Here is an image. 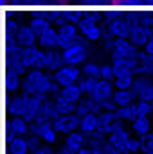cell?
I'll use <instances>...</instances> for the list:
<instances>
[{"instance_id": "obj_1", "label": "cell", "mask_w": 153, "mask_h": 154, "mask_svg": "<svg viewBox=\"0 0 153 154\" xmlns=\"http://www.w3.org/2000/svg\"><path fill=\"white\" fill-rule=\"evenodd\" d=\"M60 90L61 86L47 70H29L22 77V93L25 95H56Z\"/></svg>"}, {"instance_id": "obj_2", "label": "cell", "mask_w": 153, "mask_h": 154, "mask_svg": "<svg viewBox=\"0 0 153 154\" xmlns=\"http://www.w3.org/2000/svg\"><path fill=\"white\" fill-rule=\"evenodd\" d=\"M88 52H90V43L83 38V36H79L74 43H70L69 47H65L61 50V56H63L65 65L83 66L88 61Z\"/></svg>"}, {"instance_id": "obj_3", "label": "cell", "mask_w": 153, "mask_h": 154, "mask_svg": "<svg viewBox=\"0 0 153 154\" xmlns=\"http://www.w3.org/2000/svg\"><path fill=\"white\" fill-rule=\"evenodd\" d=\"M7 74H15V75L24 77L29 72V66L25 63V47L15 43V41H7Z\"/></svg>"}, {"instance_id": "obj_4", "label": "cell", "mask_w": 153, "mask_h": 154, "mask_svg": "<svg viewBox=\"0 0 153 154\" xmlns=\"http://www.w3.org/2000/svg\"><path fill=\"white\" fill-rule=\"evenodd\" d=\"M9 41H15L22 47H33V45H38V34L36 31L33 29V25L27 22V23H20V22H11L9 27Z\"/></svg>"}, {"instance_id": "obj_5", "label": "cell", "mask_w": 153, "mask_h": 154, "mask_svg": "<svg viewBox=\"0 0 153 154\" xmlns=\"http://www.w3.org/2000/svg\"><path fill=\"white\" fill-rule=\"evenodd\" d=\"M29 134H36V136L41 138L43 143L54 145V143L58 142V134H60V133L56 131V127H54V124H52L50 120L38 118V120L31 122V131H29Z\"/></svg>"}, {"instance_id": "obj_6", "label": "cell", "mask_w": 153, "mask_h": 154, "mask_svg": "<svg viewBox=\"0 0 153 154\" xmlns=\"http://www.w3.org/2000/svg\"><path fill=\"white\" fill-rule=\"evenodd\" d=\"M79 36H81V32H79L77 23L67 20L65 23L58 25V48L63 50L65 47H69L70 43H74Z\"/></svg>"}, {"instance_id": "obj_7", "label": "cell", "mask_w": 153, "mask_h": 154, "mask_svg": "<svg viewBox=\"0 0 153 154\" xmlns=\"http://www.w3.org/2000/svg\"><path fill=\"white\" fill-rule=\"evenodd\" d=\"M54 81L63 88V86H69V84H76L81 81L83 72H81V66H70V65H63L58 72L52 74Z\"/></svg>"}, {"instance_id": "obj_8", "label": "cell", "mask_w": 153, "mask_h": 154, "mask_svg": "<svg viewBox=\"0 0 153 154\" xmlns=\"http://www.w3.org/2000/svg\"><path fill=\"white\" fill-rule=\"evenodd\" d=\"M25 63L29 66V70H45V54L47 50L40 45L33 47H25Z\"/></svg>"}, {"instance_id": "obj_9", "label": "cell", "mask_w": 153, "mask_h": 154, "mask_svg": "<svg viewBox=\"0 0 153 154\" xmlns=\"http://www.w3.org/2000/svg\"><path fill=\"white\" fill-rule=\"evenodd\" d=\"M36 34H38V45L43 47L45 50H49V48H58V25H54L52 20H50L41 31H38Z\"/></svg>"}, {"instance_id": "obj_10", "label": "cell", "mask_w": 153, "mask_h": 154, "mask_svg": "<svg viewBox=\"0 0 153 154\" xmlns=\"http://www.w3.org/2000/svg\"><path fill=\"white\" fill-rule=\"evenodd\" d=\"M31 131V122L25 116L7 115V133L9 136H27Z\"/></svg>"}, {"instance_id": "obj_11", "label": "cell", "mask_w": 153, "mask_h": 154, "mask_svg": "<svg viewBox=\"0 0 153 154\" xmlns=\"http://www.w3.org/2000/svg\"><path fill=\"white\" fill-rule=\"evenodd\" d=\"M79 120H81V116L77 113H67V115H60L52 124L60 134H69V133L79 129Z\"/></svg>"}, {"instance_id": "obj_12", "label": "cell", "mask_w": 153, "mask_h": 154, "mask_svg": "<svg viewBox=\"0 0 153 154\" xmlns=\"http://www.w3.org/2000/svg\"><path fill=\"white\" fill-rule=\"evenodd\" d=\"M119 129H124V122L119 120L115 111H103L99 113V131L105 134H112Z\"/></svg>"}, {"instance_id": "obj_13", "label": "cell", "mask_w": 153, "mask_h": 154, "mask_svg": "<svg viewBox=\"0 0 153 154\" xmlns=\"http://www.w3.org/2000/svg\"><path fill=\"white\" fill-rule=\"evenodd\" d=\"M132 90L137 95V100H151L153 99V79L146 75H137Z\"/></svg>"}, {"instance_id": "obj_14", "label": "cell", "mask_w": 153, "mask_h": 154, "mask_svg": "<svg viewBox=\"0 0 153 154\" xmlns=\"http://www.w3.org/2000/svg\"><path fill=\"white\" fill-rule=\"evenodd\" d=\"M13 7H60L70 0H4Z\"/></svg>"}, {"instance_id": "obj_15", "label": "cell", "mask_w": 153, "mask_h": 154, "mask_svg": "<svg viewBox=\"0 0 153 154\" xmlns=\"http://www.w3.org/2000/svg\"><path fill=\"white\" fill-rule=\"evenodd\" d=\"M112 52V56H121V57H133V56H137L141 50H139V47L132 41L130 38H121L115 41L114 48L110 50Z\"/></svg>"}, {"instance_id": "obj_16", "label": "cell", "mask_w": 153, "mask_h": 154, "mask_svg": "<svg viewBox=\"0 0 153 154\" xmlns=\"http://www.w3.org/2000/svg\"><path fill=\"white\" fill-rule=\"evenodd\" d=\"M112 65H114L115 72H128V74H135V75H137V68H139V54L133 56V57L112 56Z\"/></svg>"}, {"instance_id": "obj_17", "label": "cell", "mask_w": 153, "mask_h": 154, "mask_svg": "<svg viewBox=\"0 0 153 154\" xmlns=\"http://www.w3.org/2000/svg\"><path fill=\"white\" fill-rule=\"evenodd\" d=\"M88 113H103V102L94 99V97H88L85 95L79 102H77V115H88Z\"/></svg>"}, {"instance_id": "obj_18", "label": "cell", "mask_w": 153, "mask_h": 154, "mask_svg": "<svg viewBox=\"0 0 153 154\" xmlns=\"http://www.w3.org/2000/svg\"><path fill=\"white\" fill-rule=\"evenodd\" d=\"M130 131H132L135 136L142 138V136L150 134L153 131V122L150 120V116H137L135 120L130 122Z\"/></svg>"}, {"instance_id": "obj_19", "label": "cell", "mask_w": 153, "mask_h": 154, "mask_svg": "<svg viewBox=\"0 0 153 154\" xmlns=\"http://www.w3.org/2000/svg\"><path fill=\"white\" fill-rule=\"evenodd\" d=\"M63 65H65V61H63L61 50H60V48H49L47 54H45V70L50 72V74H54V72H58Z\"/></svg>"}, {"instance_id": "obj_20", "label": "cell", "mask_w": 153, "mask_h": 154, "mask_svg": "<svg viewBox=\"0 0 153 154\" xmlns=\"http://www.w3.org/2000/svg\"><path fill=\"white\" fill-rule=\"evenodd\" d=\"M86 145V134L83 131H72L69 134H65V140H63V147H67L69 151H74L77 152L79 149H83Z\"/></svg>"}, {"instance_id": "obj_21", "label": "cell", "mask_w": 153, "mask_h": 154, "mask_svg": "<svg viewBox=\"0 0 153 154\" xmlns=\"http://www.w3.org/2000/svg\"><path fill=\"white\" fill-rule=\"evenodd\" d=\"M27 136H7V154H29Z\"/></svg>"}, {"instance_id": "obj_22", "label": "cell", "mask_w": 153, "mask_h": 154, "mask_svg": "<svg viewBox=\"0 0 153 154\" xmlns=\"http://www.w3.org/2000/svg\"><path fill=\"white\" fill-rule=\"evenodd\" d=\"M115 7L122 11H153V0H117Z\"/></svg>"}, {"instance_id": "obj_23", "label": "cell", "mask_w": 153, "mask_h": 154, "mask_svg": "<svg viewBox=\"0 0 153 154\" xmlns=\"http://www.w3.org/2000/svg\"><path fill=\"white\" fill-rule=\"evenodd\" d=\"M132 136H133V133L124 127V129H119V131H115L112 134H108V142L114 145L115 149H124L126 151V145H128Z\"/></svg>"}, {"instance_id": "obj_24", "label": "cell", "mask_w": 153, "mask_h": 154, "mask_svg": "<svg viewBox=\"0 0 153 154\" xmlns=\"http://www.w3.org/2000/svg\"><path fill=\"white\" fill-rule=\"evenodd\" d=\"M137 75L153 77V56L148 54L144 48L139 52V68H137Z\"/></svg>"}, {"instance_id": "obj_25", "label": "cell", "mask_w": 153, "mask_h": 154, "mask_svg": "<svg viewBox=\"0 0 153 154\" xmlns=\"http://www.w3.org/2000/svg\"><path fill=\"white\" fill-rule=\"evenodd\" d=\"M79 131H83L85 134H90V133H94V131H99V115H97V113L81 115Z\"/></svg>"}, {"instance_id": "obj_26", "label": "cell", "mask_w": 153, "mask_h": 154, "mask_svg": "<svg viewBox=\"0 0 153 154\" xmlns=\"http://www.w3.org/2000/svg\"><path fill=\"white\" fill-rule=\"evenodd\" d=\"M117 0H72V5H81L85 9H110L115 7Z\"/></svg>"}, {"instance_id": "obj_27", "label": "cell", "mask_w": 153, "mask_h": 154, "mask_svg": "<svg viewBox=\"0 0 153 154\" xmlns=\"http://www.w3.org/2000/svg\"><path fill=\"white\" fill-rule=\"evenodd\" d=\"M114 102L117 104V108H121V106H130V104H133L135 100H137V95H135V91L130 88V90H115L114 93Z\"/></svg>"}, {"instance_id": "obj_28", "label": "cell", "mask_w": 153, "mask_h": 154, "mask_svg": "<svg viewBox=\"0 0 153 154\" xmlns=\"http://www.w3.org/2000/svg\"><path fill=\"white\" fill-rule=\"evenodd\" d=\"M52 97H54V102H56V108H58L60 115L77 113V104H76V102H72V100H69V99H65L60 91H58L56 95H52Z\"/></svg>"}, {"instance_id": "obj_29", "label": "cell", "mask_w": 153, "mask_h": 154, "mask_svg": "<svg viewBox=\"0 0 153 154\" xmlns=\"http://www.w3.org/2000/svg\"><path fill=\"white\" fill-rule=\"evenodd\" d=\"M135 74H128V72H115L114 77V86L115 90H130L135 82Z\"/></svg>"}, {"instance_id": "obj_30", "label": "cell", "mask_w": 153, "mask_h": 154, "mask_svg": "<svg viewBox=\"0 0 153 154\" xmlns=\"http://www.w3.org/2000/svg\"><path fill=\"white\" fill-rule=\"evenodd\" d=\"M60 93H61L65 99H69V100H72V102H76V104L85 97V91L81 90L79 82H76V84H69V86H63V88L60 90Z\"/></svg>"}, {"instance_id": "obj_31", "label": "cell", "mask_w": 153, "mask_h": 154, "mask_svg": "<svg viewBox=\"0 0 153 154\" xmlns=\"http://www.w3.org/2000/svg\"><path fill=\"white\" fill-rule=\"evenodd\" d=\"M108 142V134L101 133V131H94L90 134H86V145L90 149H103Z\"/></svg>"}, {"instance_id": "obj_32", "label": "cell", "mask_w": 153, "mask_h": 154, "mask_svg": "<svg viewBox=\"0 0 153 154\" xmlns=\"http://www.w3.org/2000/svg\"><path fill=\"white\" fill-rule=\"evenodd\" d=\"M115 115H117L119 120H122V122H132V120H135V118H137L135 102L130 104V106H121V108H117V109H115Z\"/></svg>"}, {"instance_id": "obj_33", "label": "cell", "mask_w": 153, "mask_h": 154, "mask_svg": "<svg viewBox=\"0 0 153 154\" xmlns=\"http://www.w3.org/2000/svg\"><path fill=\"white\" fill-rule=\"evenodd\" d=\"M83 77H94V79H101V65L96 61H86L81 66Z\"/></svg>"}, {"instance_id": "obj_34", "label": "cell", "mask_w": 153, "mask_h": 154, "mask_svg": "<svg viewBox=\"0 0 153 154\" xmlns=\"http://www.w3.org/2000/svg\"><path fill=\"white\" fill-rule=\"evenodd\" d=\"M135 109H137V116H150L153 113L150 100H135Z\"/></svg>"}, {"instance_id": "obj_35", "label": "cell", "mask_w": 153, "mask_h": 154, "mask_svg": "<svg viewBox=\"0 0 153 154\" xmlns=\"http://www.w3.org/2000/svg\"><path fill=\"white\" fill-rule=\"evenodd\" d=\"M141 154H153V131L141 138Z\"/></svg>"}, {"instance_id": "obj_36", "label": "cell", "mask_w": 153, "mask_h": 154, "mask_svg": "<svg viewBox=\"0 0 153 154\" xmlns=\"http://www.w3.org/2000/svg\"><path fill=\"white\" fill-rule=\"evenodd\" d=\"M115 77V68L112 63H105L101 65V79H106V81H114Z\"/></svg>"}, {"instance_id": "obj_37", "label": "cell", "mask_w": 153, "mask_h": 154, "mask_svg": "<svg viewBox=\"0 0 153 154\" xmlns=\"http://www.w3.org/2000/svg\"><path fill=\"white\" fill-rule=\"evenodd\" d=\"M126 151H130L132 154H139V152H141V138L133 134V136L130 138L128 145H126Z\"/></svg>"}, {"instance_id": "obj_38", "label": "cell", "mask_w": 153, "mask_h": 154, "mask_svg": "<svg viewBox=\"0 0 153 154\" xmlns=\"http://www.w3.org/2000/svg\"><path fill=\"white\" fill-rule=\"evenodd\" d=\"M27 142H29L31 151H34V149H38L40 145H43L41 138H40V136H36V134H27Z\"/></svg>"}, {"instance_id": "obj_39", "label": "cell", "mask_w": 153, "mask_h": 154, "mask_svg": "<svg viewBox=\"0 0 153 154\" xmlns=\"http://www.w3.org/2000/svg\"><path fill=\"white\" fill-rule=\"evenodd\" d=\"M29 154H54V151H52V145H47V143H43V145H40L38 149L31 151Z\"/></svg>"}, {"instance_id": "obj_40", "label": "cell", "mask_w": 153, "mask_h": 154, "mask_svg": "<svg viewBox=\"0 0 153 154\" xmlns=\"http://www.w3.org/2000/svg\"><path fill=\"white\" fill-rule=\"evenodd\" d=\"M76 154H94V149H90L88 145H85V147H83V149H79Z\"/></svg>"}, {"instance_id": "obj_41", "label": "cell", "mask_w": 153, "mask_h": 154, "mask_svg": "<svg viewBox=\"0 0 153 154\" xmlns=\"http://www.w3.org/2000/svg\"><path fill=\"white\" fill-rule=\"evenodd\" d=\"M144 50H146L148 54H151V56H153V38L150 39V41H148L146 45H144Z\"/></svg>"}, {"instance_id": "obj_42", "label": "cell", "mask_w": 153, "mask_h": 154, "mask_svg": "<svg viewBox=\"0 0 153 154\" xmlns=\"http://www.w3.org/2000/svg\"><path fill=\"white\" fill-rule=\"evenodd\" d=\"M54 154H76L74 151H69L67 147H61L60 151H54Z\"/></svg>"}, {"instance_id": "obj_43", "label": "cell", "mask_w": 153, "mask_h": 154, "mask_svg": "<svg viewBox=\"0 0 153 154\" xmlns=\"http://www.w3.org/2000/svg\"><path fill=\"white\" fill-rule=\"evenodd\" d=\"M114 154H132L130 151H124V149H115Z\"/></svg>"}, {"instance_id": "obj_44", "label": "cell", "mask_w": 153, "mask_h": 154, "mask_svg": "<svg viewBox=\"0 0 153 154\" xmlns=\"http://www.w3.org/2000/svg\"><path fill=\"white\" fill-rule=\"evenodd\" d=\"M150 104H151V109H153V99H151V100H150Z\"/></svg>"}]
</instances>
